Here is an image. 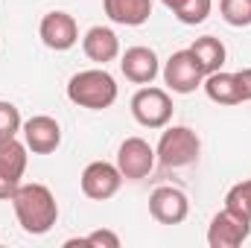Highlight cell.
<instances>
[{"mask_svg": "<svg viewBox=\"0 0 251 248\" xmlns=\"http://www.w3.org/2000/svg\"><path fill=\"white\" fill-rule=\"evenodd\" d=\"M190 53L199 59L201 70H204V76L222 70V64H225V59H228L225 44H222L219 38H213V35H201V38H196V41L190 44Z\"/></svg>", "mask_w": 251, "mask_h": 248, "instance_id": "cell-17", "label": "cell"}, {"mask_svg": "<svg viewBox=\"0 0 251 248\" xmlns=\"http://www.w3.org/2000/svg\"><path fill=\"white\" fill-rule=\"evenodd\" d=\"M149 213L161 225H181L190 213V201L178 187H155L149 196Z\"/></svg>", "mask_w": 251, "mask_h": 248, "instance_id": "cell-10", "label": "cell"}, {"mask_svg": "<svg viewBox=\"0 0 251 248\" xmlns=\"http://www.w3.org/2000/svg\"><path fill=\"white\" fill-rule=\"evenodd\" d=\"M158 155L143 137H126L117 149V170L123 173L126 181H140L152 173Z\"/></svg>", "mask_w": 251, "mask_h": 248, "instance_id": "cell-8", "label": "cell"}, {"mask_svg": "<svg viewBox=\"0 0 251 248\" xmlns=\"http://www.w3.org/2000/svg\"><path fill=\"white\" fill-rule=\"evenodd\" d=\"M251 234V219L234 213L231 207H222L207 228V246L210 248H240Z\"/></svg>", "mask_w": 251, "mask_h": 248, "instance_id": "cell-6", "label": "cell"}, {"mask_svg": "<svg viewBox=\"0 0 251 248\" xmlns=\"http://www.w3.org/2000/svg\"><path fill=\"white\" fill-rule=\"evenodd\" d=\"M120 70L134 85H152L161 67H158V56L152 47H128L120 59Z\"/></svg>", "mask_w": 251, "mask_h": 248, "instance_id": "cell-13", "label": "cell"}, {"mask_svg": "<svg viewBox=\"0 0 251 248\" xmlns=\"http://www.w3.org/2000/svg\"><path fill=\"white\" fill-rule=\"evenodd\" d=\"M237 79V91H240V102H251V67H243L234 73Z\"/></svg>", "mask_w": 251, "mask_h": 248, "instance_id": "cell-23", "label": "cell"}, {"mask_svg": "<svg viewBox=\"0 0 251 248\" xmlns=\"http://www.w3.org/2000/svg\"><path fill=\"white\" fill-rule=\"evenodd\" d=\"M82 193L94 201H105L111 196H117V190L123 187V173L117 170V164H108V161H91L85 170H82Z\"/></svg>", "mask_w": 251, "mask_h": 248, "instance_id": "cell-9", "label": "cell"}, {"mask_svg": "<svg viewBox=\"0 0 251 248\" xmlns=\"http://www.w3.org/2000/svg\"><path fill=\"white\" fill-rule=\"evenodd\" d=\"M64 246H94V248H120V237L114 231H94L82 240H67Z\"/></svg>", "mask_w": 251, "mask_h": 248, "instance_id": "cell-22", "label": "cell"}, {"mask_svg": "<svg viewBox=\"0 0 251 248\" xmlns=\"http://www.w3.org/2000/svg\"><path fill=\"white\" fill-rule=\"evenodd\" d=\"M201 88H204L207 99L216 102V105H240V91H237L234 73H225V70L207 73L204 82H201Z\"/></svg>", "mask_w": 251, "mask_h": 248, "instance_id": "cell-16", "label": "cell"}, {"mask_svg": "<svg viewBox=\"0 0 251 248\" xmlns=\"http://www.w3.org/2000/svg\"><path fill=\"white\" fill-rule=\"evenodd\" d=\"M82 50L91 62L97 64H105V62H114L120 56V38L114 29L108 26H91L82 38Z\"/></svg>", "mask_w": 251, "mask_h": 248, "instance_id": "cell-14", "label": "cell"}, {"mask_svg": "<svg viewBox=\"0 0 251 248\" xmlns=\"http://www.w3.org/2000/svg\"><path fill=\"white\" fill-rule=\"evenodd\" d=\"M38 35H41L44 47H50V50H56V53H64V50H70V47L79 41V26H76L73 15L56 9V12H47V15L41 18Z\"/></svg>", "mask_w": 251, "mask_h": 248, "instance_id": "cell-12", "label": "cell"}, {"mask_svg": "<svg viewBox=\"0 0 251 248\" xmlns=\"http://www.w3.org/2000/svg\"><path fill=\"white\" fill-rule=\"evenodd\" d=\"M161 3H164V6H167V9H173V12H176V9H178V6H181V0H161Z\"/></svg>", "mask_w": 251, "mask_h": 248, "instance_id": "cell-24", "label": "cell"}, {"mask_svg": "<svg viewBox=\"0 0 251 248\" xmlns=\"http://www.w3.org/2000/svg\"><path fill=\"white\" fill-rule=\"evenodd\" d=\"M225 207H231L234 213L251 219V178H246V181H240V184H234L231 190H228Z\"/></svg>", "mask_w": 251, "mask_h": 248, "instance_id": "cell-20", "label": "cell"}, {"mask_svg": "<svg viewBox=\"0 0 251 248\" xmlns=\"http://www.w3.org/2000/svg\"><path fill=\"white\" fill-rule=\"evenodd\" d=\"M26 143L18 137L0 140V198H12L15 190L21 187V178L26 173Z\"/></svg>", "mask_w": 251, "mask_h": 248, "instance_id": "cell-7", "label": "cell"}, {"mask_svg": "<svg viewBox=\"0 0 251 248\" xmlns=\"http://www.w3.org/2000/svg\"><path fill=\"white\" fill-rule=\"evenodd\" d=\"M219 15L228 26H251V0H219Z\"/></svg>", "mask_w": 251, "mask_h": 248, "instance_id": "cell-18", "label": "cell"}, {"mask_svg": "<svg viewBox=\"0 0 251 248\" xmlns=\"http://www.w3.org/2000/svg\"><path fill=\"white\" fill-rule=\"evenodd\" d=\"M164 82L173 94H193L196 88H201L204 70L190 50H178L164 64Z\"/></svg>", "mask_w": 251, "mask_h": 248, "instance_id": "cell-5", "label": "cell"}, {"mask_svg": "<svg viewBox=\"0 0 251 248\" xmlns=\"http://www.w3.org/2000/svg\"><path fill=\"white\" fill-rule=\"evenodd\" d=\"M102 9L120 26H143L152 15V0H102Z\"/></svg>", "mask_w": 251, "mask_h": 248, "instance_id": "cell-15", "label": "cell"}, {"mask_svg": "<svg viewBox=\"0 0 251 248\" xmlns=\"http://www.w3.org/2000/svg\"><path fill=\"white\" fill-rule=\"evenodd\" d=\"M24 131V143L32 155H53L62 143V125L50 114H35L21 125Z\"/></svg>", "mask_w": 251, "mask_h": 248, "instance_id": "cell-11", "label": "cell"}, {"mask_svg": "<svg viewBox=\"0 0 251 248\" xmlns=\"http://www.w3.org/2000/svg\"><path fill=\"white\" fill-rule=\"evenodd\" d=\"M213 9V0H181V6L173 12L184 26H196V24H204L207 15Z\"/></svg>", "mask_w": 251, "mask_h": 248, "instance_id": "cell-19", "label": "cell"}, {"mask_svg": "<svg viewBox=\"0 0 251 248\" xmlns=\"http://www.w3.org/2000/svg\"><path fill=\"white\" fill-rule=\"evenodd\" d=\"M131 117L143 128H164L173 120V99L164 88L143 85L131 97Z\"/></svg>", "mask_w": 251, "mask_h": 248, "instance_id": "cell-4", "label": "cell"}, {"mask_svg": "<svg viewBox=\"0 0 251 248\" xmlns=\"http://www.w3.org/2000/svg\"><path fill=\"white\" fill-rule=\"evenodd\" d=\"M21 125H24L21 111H18L12 102L0 99V140H6V137H18Z\"/></svg>", "mask_w": 251, "mask_h": 248, "instance_id": "cell-21", "label": "cell"}, {"mask_svg": "<svg viewBox=\"0 0 251 248\" xmlns=\"http://www.w3.org/2000/svg\"><path fill=\"white\" fill-rule=\"evenodd\" d=\"M199 152H201V140L190 125H170L155 146V155L167 170H181L196 164Z\"/></svg>", "mask_w": 251, "mask_h": 248, "instance_id": "cell-3", "label": "cell"}, {"mask_svg": "<svg viewBox=\"0 0 251 248\" xmlns=\"http://www.w3.org/2000/svg\"><path fill=\"white\" fill-rule=\"evenodd\" d=\"M67 99L79 108H91V111H102L111 108L117 102V82L105 67H91V70H79L70 76L67 82Z\"/></svg>", "mask_w": 251, "mask_h": 248, "instance_id": "cell-2", "label": "cell"}, {"mask_svg": "<svg viewBox=\"0 0 251 248\" xmlns=\"http://www.w3.org/2000/svg\"><path fill=\"white\" fill-rule=\"evenodd\" d=\"M9 201L15 207L18 225L26 234H32V237L47 234L56 225V219H59L56 196L50 193V187H44V184H21Z\"/></svg>", "mask_w": 251, "mask_h": 248, "instance_id": "cell-1", "label": "cell"}]
</instances>
